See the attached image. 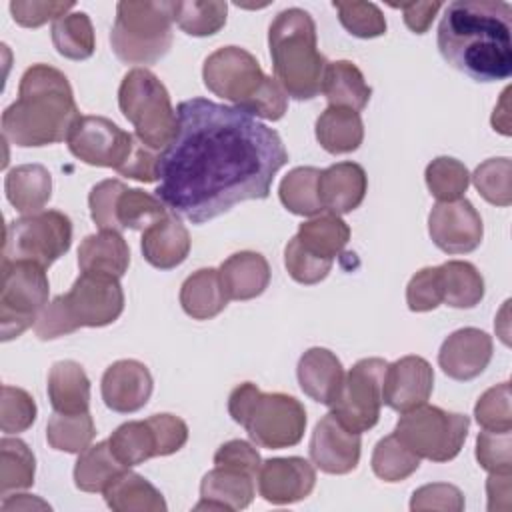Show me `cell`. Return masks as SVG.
<instances>
[{
  "instance_id": "d590c367",
  "label": "cell",
  "mask_w": 512,
  "mask_h": 512,
  "mask_svg": "<svg viewBox=\"0 0 512 512\" xmlns=\"http://www.w3.org/2000/svg\"><path fill=\"white\" fill-rule=\"evenodd\" d=\"M320 172L314 166H298L282 178L278 196L286 210L298 216H314L324 210L318 194Z\"/></svg>"
},
{
  "instance_id": "8d00e7d4",
  "label": "cell",
  "mask_w": 512,
  "mask_h": 512,
  "mask_svg": "<svg viewBox=\"0 0 512 512\" xmlns=\"http://www.w3.org/2000/svg\"><path fill=\"white\" fill-rule=\"evenodd\" d=\"M52 44L68 60H86L94 54V26L86 12H70L52 22Z\"/></svg>"
},
{
  "instance_id": "ac0fdd59",
  "label": "cell",
  "mask_w": 512,
  "mask_h": 512,
  "mask_svg": "<svg viewBox=\"0 0 512 512\" xmlns=\"http://www.w3.org/2000/svg\"><path fill=\"white\" fill-rule=\"evenodd\" d=\"M256 480L266 502L292 504L310 496L316 486V470L300 456L270 458L260 464Z\"/></svg>"
},
{
  "instance_id": "30bf717a",
  "label": "cell",
  "mask_w": 512,
  "mask_h": 512,
  "mask_svg": "<svg viewBox=\"0 0 512 512\" xmlns=\"http://www.w3.org/2000/svg\"><path fill=\"white\" fill-rule=\"evenodd\" d=\"M36 262L2 260L0 338L8 342L36 324L48 304V276Z\"/></svg>"
},
{
  "instance_id": "4316f807",
  "label": "cell",
  "mask_w": 512,
  "mask_h": 512,
  "mask_svg": "<svg viewBox=\"0 0 512 512\" xmlns=\"http://www.w3.org/2000/svg\"><path fill=\"white\" fill-rule=\"evenodd\" d=\"M130 264V250L120 232L100 230L82 240L78 266L82 272H100L122 278Z\"/></svg>"
},
{
  "instance_id": "816d5d0a",
  "label": "cell",
  "mask_w": 512,
  "mask_h": 512,
  "mask_svg": "<svg viewBox=\"0 0 512 512\" xmlns=\"http://www.w3.org/2000/svg\"><path fill=\"white\" fill-rule=\"evenodd\" d=\"M476 460L490 474L512 472V430H482L476 438Z\"/></svg>"
},
{
  "instance_id": "3957f363",
  "label": "cell",
  "mask_w": 512,
  "mask_h": 512,
  "mask_svg": "<svg viewBox=\"0 0 512 512\" xmlns=\"http://www.w3.org/2000/svg\"><path fill=\"white\" fill-rule=\"evenodd\" d=\"M80 118L68 78L54 66H30L18 86V100L2 114V136L22 148H38L68 138Z\"/></svg>"
},
{
  "instance_id": "277c9868",
  "label": "cell",
  "mask_w": 512,
  "mask_h": 512,
  "mask_svg": "<svg viewBox=\"0 0 512 512\" xmlns=\"http://www.w3.org/2000/svg\"><path fill=\"white\" fill-rule=\"evenodd\" d=\"M274 78L294 100H312L322 90L326 58L318 52L316 24L302 8H286L268 28Z\"/></svg>"
},
{
  "instance_id": "74e56055",
  "label": "cell",
  "mask_w": 512,
  "mask_h": 512,
  "mask_svg": "<svg viewBox=\"0 0 512 512\" xmlns=\"http://www.w3.org/2000/svg\"><path fill=\"white\" fill-rule=\"evenodd\" d=\"M94 436H96V426L88 412H80V414L54 412L46 424V440L50 448L60 452L80 454L92 444Z\"/></svg>"
},
{
  "instance_id": "680465c9",
  "label": "cell",
  "mask_w": 512,
  "mask_h": 512,
  "mask_svg": "<svg viewBox=\"0 0 512 512\" xmlns=\"http://www.w3.org/2000/svg\"><path fill=\"white\" fill-rule=\"evenodd\" d=\"M158 166H160V152H156V150L144 146L140 140H136L128 160L122 164L118 174L148 184V182L158 180Z\"/></svg>"
},
{
  "instance_id": "9f6ffc18",
  "label": "cell",
  "mask_w": 512,
  "mask_h": 512,
  "mask_svg": "<svg viewBox=\"0 0 512 512\" xmlns=\"http://www.w3.org/2000/svg\"><path fill=\"white\" fill-rule=\"evenodd\" d=\"M156 436V454L168 456L178 452L188 440V426L174 414H154L146 418Z\"/></svg>"
},
{
  "instance_id": "681fc988",
  "label": "cell",
  "mask_w": 512,
  "mask_h": 512,
  "mask_svg": "<svg viewBox=\"0 0 512 512\" xmlns=\"http://www.w3.org/2000/svg\"><path fill=\"white\" fill-rule=\"evenodd\" d=\"M128 186L120 180H102L98 182L88 196V206H90V218L92 222L100 228V230H114V232H122V226L118 222V200L122 196V192Z\"/></svg>"
},
{
  "instance_id": "836d02e7",
  "label": "cell",
  "mask_w": 512,
  "mask_h": 512,
  "mask_svg": "<svg viewBox=\"0 0 512 512\" xmlns=\"http://www.w3.org/2000/svg\"><path fill=\"white\" fill-rule=\"evenodd\" d=\"M296 238L312 254L334 260V256H338L348 244L350 228L338 214L324 212L312 220L302 222L298 226Z\"/></svg>"
},
{
  "instance_id": "7402d4cb",
  "label": "cell",
  "mask_w": 512,
  "mask_h": 512,
  "mask_svg": "<svg viewBox=\"0 0 512 512\" xmlns=\"http://www.w3.org/2000/svg\"><path fill=\"white\" fill-rule=\"evenodd\" d=\"M200 502L194 510H242L254 498V476L236 468L216 466L200 482Z\"/></svg>"
},
{
  "instance_id": "6125c7cd",
  "label": "cell",
  "mask_w": 512,
  "mask_h": 512,
  "mask_svg": "<svg viewBox=\"0 0 512 512\" xmlns=\"http://www.w3.org/2000/svg\"><path fill=\"white\" fill-rule=\"evenodd\" d=\"M34 508L50 510V506L46 502H42L36 496H30V494H18L14 498L4 496V500H2V510L4 512H10V510H34Z\"/></svg>"
},
{
  "instance_id": "f35d334b",
  "label": "cell",
  "mask_w": 512,
  "mask_h": 512,
  "mask_svg": "<svg viewBox=\"0 0 512 512\" xmlns=\"http://www.w3.org/2000/svg\"><path fill=\"white\" fill-rule=\"evenodd\" d=\"M112 454L126 466H138L156 454V436L148 420H132L120 424L108 438Z\"/></svg>"
},
{
  "instance_id": "f907efd6",
  "label": "cell",
  "mask_w": 512,
  "mask_h": 512,
  "mask_svg": "<svg viewBox=\"0 0 512 512\" xmlns=\"http://www.w3.org/2000/svg\"><path fill=\"white\" fill-rule=\"evenodd\" d=\"M332 262L334 260L320 258L310 250H306L296 236L284 248V266L288 274L300 284L310 286L324 280L332 268Z\"/></svg>"
},
{
  "instance_id": "52a82bcc",
  "label": "cell",
  "mask_w": 512,
  "mask_h": 512,
  "mask_svg": "<svg viewBox=\"0 0 512 512\" xmlns=\"http://www.w3.org/2000/svg\"><path fill=\"white\" fill-rule=\"evenodd\" d=\"M172 2L122 0L110 32L114 54L126 64H154L172 46Z\"/></svg>"
},
{
  "instance_id": "ba28073f",
  "label": "cell",
  "mask_w": 512,
  "mask_h": 512,
  "mask_svg": "<svg viewBox=\"0 0 512 512\" xmlns=\"http://www.w3.org/2000/svg\"><path fill=\"white\" fill-rule=\"evenodd\" d=\"M118 106L144 146L162 152L176 136L178 114L166 86L150 70L132 68L122 78Z\"/></svg>"
},
{
  "instance_id": "6da1fadb",
  "label": "cell",
  "mask_w": 512,
  "mask_h": 512,
  "mask_svg": "<svg viewBox=\"0 0 512 512\" xmlns=\"http://www.w3.org/2000/svg\"><path fill=\"white\" fill-rule=\"evenodd\" d=\"M160 152L156 198L176 216L204 224L244 200H264L288 152L276 130L236 106L190 98Z\"/></svg>"
},
{
  "instance_id": "d6986e66",
  "label": "cell",
  "mask_w": 512,
  "mask_h": 512,
  "mask_svg": "<svg viewBox=\"0 0 512 512\" xmlns=\"http://www.w3.org/2000/svg\"><path fill=\"white\" fill-rule=\"evenodd\" d=\"M152 386V374L146 364L138 360H116L102 374L100 392L112 412L130 414L148 404Z\"/></svg>"
},
{
  "instance_id": "5b68a950",
  "label": "cell",
  "mask_w": 512,
  "mask_h": 512,
  "mask_svg": "<svg viewBox=\"0 0 512 512\" xmlns=\"http://www.w3.org/2000/svg\"><path fill=\"white\" fill-rule=\"evenodd\" d=\"M124 310L120 280L110 274L82 272L70 292L56 296L40 312L34 330L40 340H54L82 326L100 328L118 320Z\"/></svg>"
},
{
  "instance_id": "ab89813d",
  "label": "cell",
  "mask_w": 512,
  "mask_h": 512,
  "mask_svg": "<svg viewBox=\"0 0 512 512\" xmlns=\"http://www.w3.org/2000/svg\"><path fill=\"white\" fill-rule=\"evenodd\" d=\"M36 460L32 450L20 438L4 436L0 440V494L24 490L34 484Z\"/></svg>"
},
{
  "instance_id": "94428289",
  "label": "cell",
  "mask_w": 512,
  "mask_h": 512,
  "mask_svg": "<svg viewBox=\"0 0 512 512\" xmlns=\"http://www.w3.org/2000/svg\"><path fill=\"white\" fill-rule=\"evenodd\" d=\"M510 476L512 472L506 474H490L486 482V492H488V510H510Z\"/></svg>"
},
{
  "instance_id": "60d3db41",
  "label": "cell",
  "mask_w": 512,
  "mask_h": 512,
  "mask_svg": "<svg viewBox=\"0 0 512 512\" xmlns=\"http://www.w3.org/2000/svg\"><path fill=\"white\" fill-rule=\"evenodd\" d=\"M228 4L220 0L172 2V20L190 36H212L226 24Z\"/></svg>"
},
{
  "instance_id": "83f0119b",
  "label": "cell",
  "mask_w": 512,
  "mask_h": 512,
  "mask_svg": "<svg viewBox=\"0 0 512 512\" xmlns=\"http://www.w3.org/2000/svg\"><path fill=\"white\" fill-rule=\"evenodd\" d=\"M8 202L22 214L40 212L52 196V176L42 164L12 168L4 180Z\"/></svg>"
},
{
  "instance_id": "db71d44e",
  "label": "cell",
  "mask_w": 512,
  "mask_h": 512,
  "mask_svg": "<svg viewBox=\"0 0 512 512\" xmlns=\"http://www.w3.org/2000/svg\"><path fill=\"white\" fill-rule=\"evenodd\" d=\"M410 510H442V512H462L464 510V494L458 486L446 482L424 484L414 490L410 500Z\"/></svg>"
},
{
  "instance_id": "e0dca14e",
  "label": "cell",
  "mask_w": 512,
  "mask_h": 512,
  "mask_svg": "<svg viewBox=\"0 0 512 512\" xmlns=\"http://www.w3.org/2000/svg\"><path fill=\"white\" fill-rule=\"evenodd\" d=\"M434 388V370L422 356H404L386 366L382 404L396 412H408L428 402Z\"/></svg>"
},
{
  "instance_id": "f6af8a7d",
  "label": "cell",
  "mask_w": 512,
  "mask_h": 512,
  "mask_svg": "<svg viewBox=\"0 0 512 512\" xmlns=\"http://www.w3.org/2000/svg\"><path fill=\"white\" fill-rule=\"evenodd\" d=\"M480 196L494 206L512 202V162L510 158H488L470 176Z\"/></svg>"
},
{
  "instance_id": "9a60e30c",
  "label": "cell",
  "mask_w": 512,
  "mask_h": 512,
  "mask_svg": "<svg viewBox=\"0 0 512 512\" xmlns=\"http://www.w3.org/2000/svg\"><path fill=\"white\" fill-rule=\"evenodd\" d=\"M428 234L446 254H468L476 250L484 236L478 210L470 200L436 202L428 214Z\"/></svg>"
},
{
  "instance_id": "9c48e42d",
  "label": "cell",
  "mask_w": 512,
  "mask_h": 512,
  "mask_svg": "<svg viewBox=\"0 0 512 512\" xmlns=\"http://www.w3.org/2000/svg\"><path fill=\"white\" fill-rule=\"evenodd\" d=\"M470 418L438 406L422 404L402 412L394 434L418 456L432 462H448L458 456L468 436Z\"/></svg>"
},
{
  "instance_id": "8992f818",
  "label": "cell",
  "mask_w": 512,
  "mask_h": 512,
  "mask_svg": "<svg viewBox=\"0 0 512 512\" xmlns=\"http://www.w3.org/2000/svg\"><path fill=\"white\" fill-rule=\"evenodd\" d=\"M228 412L260 448L296 446L306 430V410L300 400L282 392L266 394L252 382H242L230 392Z\"/></svg>"
},
{
  "instance_id": "e575fe53",
  "label": "cell",
  "mask_w": 512,
  "mask_h": 512,
  "mask_svg": "<svg viewBox=\"0 0 512 512\" xmlns=\"http://www.w3.org/2000/svg\"><path fill=\"white\" fill-rule=\"evenodd\" d=\"M444 302L452 308H474L484 298V278L464 260H448L438 266Z\"/></svg>"
},
{
  "instance_id": "ee69618b",
  "label": "cell",
  "mask_w": 512,
  "mask_h": 512,
  "mask_svg": "<svg viewBox=\"0 0 512 512\" xmlns=\"http://www.w3.org/2000/svg\"><path fill=\"white\" fill-rule=\"evenodd\" d=\"M116 212L122 230H146L162 220L168 214V208L162 204L160 198L140 188H126L118 200Z\"/></svg>"
},
{
  "instance_id": "603a6c76",
  "label": "cell",
  "mask_w": 512,
  "mask_h": 512,
  "mask_svg": "<svg viewBox=\"0 0 512 512\" xmlns=\"http://www.w3.org/2000/svg\"><path fill=\"white\" fill-rule=\"evenodd\" d=\"M296 376L302 392L308 398L330 406L342 386L344 368L334 352L316 346L300 356Z\"/></svg>"
},
{
  "instance_id": "4dcf8cb0",
  "label": "cell",
  "mask_w": 512,
  "mask_h": 512,
  "mask_svg": "<svg viewBox=\"0 0 512 512\" xmlns=\"http://www.w3.org/2000/svg\"><path fill=\"white\" fill-rule=\"evenodd\" d=\"M316 140L330 154H348L360 148L364 124L358 112L328 106L316 120Z\"/></svg>"
},
{
  "instance_id": "6f0895ef",
  "label": "cell",
  "mask_w": 512,
  "mask_h": 512,
  "mask_svg": "<svg viewBox=\"0 0 512 512\" xmlns=\"http://www.w3.org/2000/svg\"><path fill=\"white\" fill-rule=\"evenodd\" d=\"M214 464L216 466H226V468H236V470L248 472V474H252L256 478L262 460H260L258 450L250 442H246V440H230V442L222 444L216 450Z\"/></svg>"
},
{
  "instance_id": "8fae6325",
  "label": "cell",
  "mask_w": 512,
  "mask_h": 512,
  "mask_svg": "<svg viewBox=\"0 0 512 512\" xmlns=\"http://www.w3.org/2000/svg\"><path fill=\"white\" fill-rule=\"evenodd\" d=\"M70 244V218L58 210H40L6 226L2 260H28L48 268L70 250Z\"/></svg>"
},
{
  "instance_id": "f5cc1de1",
  "label": "cell",
  "mask_w": 512,
  "mask_h": 512,
  "mask_svg": "<svg viewBox=\"0 0 512 512\" xmlns=\"http://www.w3.org/2000/svg\"><path fill=\"white\" fill-rule=\"evenodd\" d=\"M444 302L438 266L418 270L406 286V304L412 312H430Z\"/></svg>"
},
{
  "instance_id": "5bb4252c",
  "label": "cell",
  "mask_w": 512,
  "mask_h": 512,
  "mask_svg": "<svg viewBox=\"0 0 512 512\" xmlns=\"http://www.w3.org/2000/svg\"><path fill=\"white\" fill-rule=\"evenodd\" d=\"M136 140L134 134L124 132L104 116H80L72 126L66 144L84 164L114 168L118 172L128 160Z\"/></svg>"
},
{
  "instance_id": "7a4b0ae2",
  "label": "cell",
  "mask_w": 512,
  "mask_h": 512,
  "mask_svg": "<svg viewBox=\"0 0 512 512\" xmlns=\"http://www.w3.org/2000/svg\"><path fill=\"white\" fill-rule=\"evenodd\" d=\"M436 44L440 56L476 82L512 74V6L500 0H456L444 10Z\"/></svg>"
},
{
  "instance_id": "c3c4849f",
  "label": "cell",
  "mask_w": 512,
  "mask_h": 512,
  "mask_svg": "<svg viewBox=\"0 0 512 512\" xmlns=\"http://www.w3.org/2000/svg\"><path fill=\"white\" fill-rule=\"evenodd\" d=\"M36 402L34 398L16 386H2L0 402V428L4 434L26 432L36 420Z\"/></svg>"
},
{
  "instance_id": "bcb514c9",
  "label": "cell",
  "mask_w": 512,
  "mask_h": 512,
  "mask_svg": "<svg viewBox=\"0 0 512 512\" xmlns=\"http://www.w3.org/2000/svg\"><path fill=\"white\" fill-rule=\"evenodd\" d=\"M476 422L482 430L492 432H508L512 430V396L510 382L496 384L488 388L474 406Z\"/></svg>"
},
{
  "instance_id": "7bdbcfd3",
  "label": "cell",
  "mask_w": 512,
  "mask_h": 512,
  "mask_svg": "<svg viewBox=\"0 0 512 512\" xmlns=\"http://www.w3.org/2000/svg\"><path fill=\"white\" fill-rule=\"evenodd\" d=\"M426 186L438 202H454L464 196L470 186L468 168L450 156L434 158L424 172Z\"/></svg>"
},
{
  "instance_id": "4fadbf2b",
  "label": "cell",
  "mask_w": 512,
  "mask_h": 512,
  "mask_svg": "<svg viewBox=\"0 0 512 512\" xmlns=\"http://www.w3.org/2000/svg\"><path fill=\"white\" fill-rule=\"evenodd\" d=\"M258 60L244 48L224 46L212 52L202 66L204 86L236 108L244 110L266 82Z\"/></svg>"
},
{
  "instance_id": "f546056e",
  "label": "cell",
  "mask_w": 512,
  "mask_h": 512,
  "mask_svg": "<svg viewBox=\"0 0 512 512\" xmlns=\"http://www.w3.org/2000/svg\"><path fill=\"white\" fill-rule=\"evenodd\" d=\"M228 294L222 286L220 272L214 268H200L190 274L180 288L182 310L194 320H210L218 316L226 304Z\"/></svg>"
},
{
  "instance_id": "d6a6232c",
  "label": "cell",
  "mask_w": 512,
  "mask_h": 512,
  "mask_svg": "<svg viewBox=\"0 0 512 512\" xmlns=\"http://www.w3.org/2000/svg\"><path fill=\"white\" fill-rule=\"evenodd\" d=\"M124 470H128L110 450L108 440L88 446L74 464V484L82 492H104Z\"/></svg>"
},
{
  "instance_id": "b9f144b4",
  "label": "cell",
  "mask_w": 512,
  "mask_h": 512,
  "mask_svg": "<svg viewBox=\"0 0 512 512\" xmlns=\"http://www.w3.org/2000/svg\"><path fill=\"white\" fill-rule=\"evenodd\" d=\"M370 464L380 480L402 482L418 470L420 458L396 434H390L374 446Z\"/></svg>"
},
{
  "instance_id": "11a10c76",
  "label": "cell",
  "mask_w": 512,
  "mask_h": 512,
  "mask_svg": "<svg viewBox=\"0 0 512 512\" xmlns=\"http://www.w3.org/2000/svg\"><path fill=\"white\" fill-rule=\"evenodd\" d=\"M72 8H74L72 2H22V0L10 2V12L14 22L24 28H38L48 20L56 22L58 18L70 14Z\"/></svg>"
},
{
  "instance_id": "7dc6e473",
  "label": "cell",
  "mask_w": 512,
  "mask_h": 512,
  "mask_svg": "<svg viewBox=\"0 0 512 512\" xmlns=\"http://www.w3.org/2000/svg\"><path fill=\"white\" fill-rule=\"evenodd\" d=\"M340 24L356 38H376L386 32L382 10L374 2H332Z\"/></svg>"
},
{
  "instance_id": "ffe728a7",
  "label": "cell",
  "mask_w": 512,
  "mask_h": 512,
  "mask_svg": "<svg viewBox=\"0 0 512 512\" xmlns=\"http://www.w3.org/2000/svg\"><path fill=\"white\" fill-rule=\"evenodd\" d=\"M492 360V338L480 328H460L440 346L438 364L452 380H472L480 376Z\"/></svg>"
},
{
  "instance_id": "1f68e13d",
  "label": "cell",
  "mask_w": 512,
  "mask_h": 512,
  "mask_svg": "<svg viewBox=\"0 0 512 512\" xmlns=\"http://www.w3.org/2000/svg\"><path fill=\"white\" fill-rule=\"evenodd\" d=\"M108 508L114 512H164L166 500L144 476L124 470L104 492Z\"/></svg>"
},
{
  "instance_id": "7c38bea8",
  "label": "cell",
  "mask_w": 512,
  "mask_h": 512,
  "mask_svg": "<svg viewBox=\"0 0 512 512\" xmlns=\"http://www.w3.org/2000/svg\"><path fill=\"white\" fill-rule=\"evenodd\" d=\"M388 362L382 358H362L348 374L330 404L334 416L350 430L362 434L376 426L382 406V384Z\"/></svg>"
},
{
  "instance_id": "91938a15",
  "label": "cell",
  "mask_w": 512,
  "mask_h": 512,
  "mask_svg": "<svg viewBox=\"0 0 512 512\" xmlns=\"http://www.w3.org/2000/svg\"><path fill=\"white\" fill-rule=\"evenodd\" d=\"M392 8L402 10L404 14V24L416 32V34H424L432 20L436 18L438 10L442 8V2H402V4H390Z\"/></svg>"
},
{
  "instance_id": "cb8c5ba5",
  "label": "cell",
  "mask_w": 512,
  "mask_h": 512,
  "mask_svg": "<svg viewBox=\"0 0 512 512\" xmlns=\"http://www.w3.org/2000/svg\"><path fill=\"white\" fill-rule=\"evenodd\" d=\"M140 248L150 266L170 270L186 260L190 252V234L176 214H166L144 230Z\"/></svg>"
},
{
  "instance_id": "2e32d148",
  "label": "cell",
  "mask_w": 512,
  "mask_h": 512,
  "mask_svg": "<svg viewBox=\"0 0 512 512\" xmlns=\"http://www.w3.org/2000/svg\"><path fill=\"white\" fill-rule=\"evenodd\" d=\"M360 434L346 428L334 412H328L316 424L310 438V458L326 474H348L360 460Z\"/></svg>"
},
{
  "instance_id": "f1b7e54d",
  "label": "cell",
  "mask_w": 512,
  "mask_h": 512,
  "mask_svg": "<svg viewBox=\"0 0 512 512\" xmlns=\"http://www.w3.org/2000/svg\"><path fill=\"white\" fill-rule=\"evenodd\" d=\"M330 106L360 112L366 108L372 88L366 84L360 68L350 60L328 62L320 90Z\"/></svg>"
},
{
  "instance_id": "d4e9b609",
  "label": "cell",
  "mask_w": 512,
  "mask_h": 512,
  "mask_svg": "<svg viewBox=\"0 0 512 512\" xmlns=\"http://www.w3.org/2000/svg\"><path fill=\"white\" fill-rule=\"evenodd\" d=\"M220 280L230 300H252L270 284L268 260L250 250L236 252L220 264Z\"/></svg>"
},
{
  "instance_id": "484cf974",
  "label": "cell",
  "mask_w": 512,
  "mask_h": 512,
  "mask_svg": "<svg viewBox=\"0 0 512 512\" xmlns=\"http://www.w3.org/2000/svg\"><path fill=\"white\" fill-rule=\"evenodd\" d=\"M48 400L54 412L80 414L90 408V380L74 360L54 362L48 372Z\"/></svg>"
},
{
  "instance_id": "44dd1931",
  "label": "cell",
  "mask_w": 512,
  "mask_h": 512,
  "mask_svg": "<svg viewBox=\"0 0 512 512\" xmlns=\"http://www.w3.org/2000/svg\"><path fill=\"white\" fill-rule=\"evenodd\" d=\"M366 190V172L356 162H338L320 172L318 194L322 208L338 216L356 210L362 204Z\"/></svg>"
}]
</instances>
